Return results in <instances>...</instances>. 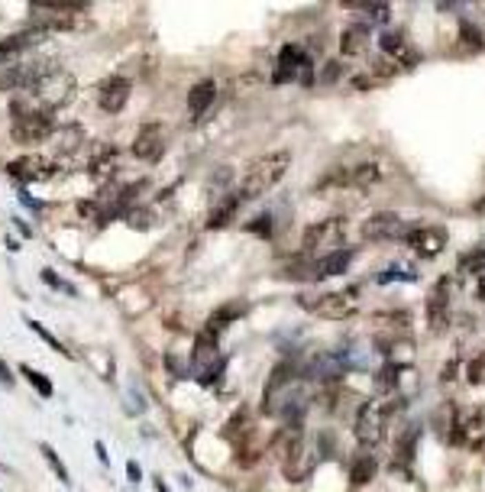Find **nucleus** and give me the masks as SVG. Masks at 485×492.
Returning a JSON list of instances; mask_svg holds the SVG:
<instances>
[{
    "instance_id": "obj_1",
    "label": "nucleus",
    "mask_w": 485,
    "mask_h": 492,
    "mask_svg": "<svg viewBox=\"0 0 485 492\" xmlns=\"http://www.w3.org/2000/svg\"><path fill=\"white\" fill-rule=\"evenodd\" d=\"M272 447H275V457L282 463V473H285L288 482H301L311 476V470H314V453L307 447L305 428H301V424H285V428L272 438Z\"/></svg>"
},
{
    "instance_id": "obj_28",
    "label": "nucleus",
    "mask_w": 485,
    "mask_h": 492,
    "mask_svg": "<svg viewBox=\"0 0 485 492\" xmlns=\"http://www.w3.org/2000/svg\"><path fill=\"white\" fill-rule=\"evenodd\" d=\"M223 369H227V356H217V360H214V363L207 366L204 373H198V382L200 385H214L223 376Z\"/></svg>"
},
{
    "instance_id": "obj_27",
    "label": "nucleus",
    "mask_w": 485,
    "mask_h": 492,
    "mask_svg": "<svg viewBox=\"0 0 485 492\" xmlns=\"http://www.w3.org/2000/svg\"><path fill=\"white\" fill-rule=\"evenodd\" d=\"M43 457H45V463H49V467H52V473L55 476H59V480L65 482V486H72V476H68V470H65V463H62V457H59V453H55L52 447H49V444H43Z\"/></svg>"
},
{
    "instance_id": "obj_6",
    "label": "nucleus",
    "mask_w": 485,
    "mask_h": 492,
    "mask_svg": "<svg viewBox=\"0 0 485 492\" xmlns=\"http://www.w3.org/2000/svg\"><path fill=\"white\" fill-rule=\"evenodd\" d=\"M275 85H288V81H301V85H311L314 81V68H311V55L301 49V45L288 43L278 49V68L272 75Z\"/></svg>"
},
{
    "instance_id": "obj_39",
    "label": "nucleus",
    "mask_w": 485,
    "mask_h": 492,
    "mask_svg": "<svg viewBox=\"0 0 485 492\" xmlns=\"http://www.w3.org/2000/svg\"><path fill=\"white\" fill-rule=\"evenodd\" d=\"M475 291H479V298H482V301H485V276H482V278H479V289H475Z\"/></svg>"
},
{
    "instance_id": "obj_9",
    "label": "nucleus",
    "mask_w": 485,
    "mask_h": 492,
    "mask_svg": "<svg viewBox=\"0 0 485 492\" xmlns=\"http://www.w3.org/2000/svg\"><path fill=\"white\" fill-rule=\"evenodd\" d=\"M379 49H382V59L395 68V72H408V68H414V65L421 62V55H417V49H414L411 43H408V36L398 30H389L379 36Z\"/></svg>"
},
{
    "instance_id": "obj_34",
    "label": "nucleus",
    "mask_w": 485,
    "mask_h": 492,
    "mask_svg": "<svg viewBox=\"0 0 485 492\" xmlns=\"http://www.w3.org/2000/svg\"><path fill=\"white\" fill-rule=\"evenodd\" d=\"M482 369H485V356L473 360V366H469V382H479V379H482Z\"/></svg>"
},
{
    "instance_id": "obj_25",
    "label": "nucleus",
    "mask_w": 485,
    "mask_h": 492,
    "mask_svg": "<svg viewBox=\"0 0 485 492\" xmlns=\"http://www.w3.org/2000/svg\"><path fill=\"white\" fill-rule=\"evenodd\" d=\"M20 373H23V379H26V382H30L43 398H52L55 385H52V379H49V376H43L39 369H32V366H26V363L20 366Z\"/></svg>"
},
{
    "instance_id": "obj_8",
    "label": "nucleus",
    "mask_w": 485,
    "mask_h": 492,
    "mask_svg": "<svg viewBox=\"0 0 485 492\" xmlns=\"http://www.w3.org/2000/svg\"><path fill=\"white\" fill-rule=\"evenodd\" d=\"M362 305V289L359 285H347L340 291H330V295H320L314 301V314L324 318V321H343V318H353Z\"/></svg>"
},
{
    "instance_id": "obj_7",
    "label": "nucleus",
    "mask_w": 485,
    "mask_h": 492,
    "mask_svg": "<svg viewBox=\"0 0 485 492\" xmlns=\"http://www.w3.org/2000/svg\"><path fill=\"white\" fill-rule=\"evenodd\" d=\"M295 373H298V366L291 363V360H282V363L272 369L269 382H265V392H262V411L265 415H282V411H285Z\"/></svg>"
},
{
    "instance_id": "obj_21",
    "label": "nucleus",
    "mask_w": 485,
    "mask_h": 492,
    "mask_svg": "<svg viewBox=\"0 0 485 492\" xmlns=\"http://www.w3.org/2000/svg\"><path fill=\"white\" fill-rule=\"evenodd\" d=\"M366 39H369V26H366V23H353L349 30L340 32V52L359 55L362 49H366Z\"/></svg>"
},
{
    "instance_id": "obj_13",
    "label": "nucleus",
    "mask_w": 485,
    "mask_h": 492,
    "mask_svg": "<svg viewBox=\"0 0 485 492\" xmlns=\"http://www.w3.org/2000/svg\"><path fill=\"white\" fill-rule=\"evenodd\" d=\"M130 91H133V81H130V78L110 75L104 85H101V91H97V107L104 110V114H120V110L127 107Z\"/></svg>"
},
{
    "instance_id": "obj_4",
    "label": "nucleus",
    "mask_w": 485,
    "mask_h": 492,
    "mask_svg": "<svg viewBox=\"0 0 485 492\" xmlns=\"http://www.w3.org/2000/svg\"><path fill=\"white\" fill-rule=\"evenodd\" d=\"M395 405H398V402H389L385 396H375L356 411V424H353V431H356V440L362 444V447H379L382 444Z\"/></svg>"
},
{
    "instance_id": "obj_22",
    "label": "nucleus",
    "mask_w": 485,
    "mask_h": 492,
    "mask_svg": "<svg viewBox=\"0 0 485 492\" xmlns=\"http://www.w3.org/2000/svg\"><path fill=\"white\" fill-rule=\"evenodd\" d=\"M236 207H240V198H223L211 214H207V230H223V227H230Z\"/></svg>"
},
{
    "instance_id": "obj_18",
    "label": "nucleus",
    "mask_w": 485,
    "mask_h": 492,
    "mask_svg": "<svg viewBox=\"0 0 485 492\" xmlns=\"http://www.w3.org/2000/svg\"><path fill=\"white\" fill-rule=\"evenodd\" d=\"M343 178H347V185H356V188H375V185L385 178V169H382L379 162H359V165H353V169H347L343 165Z\"/></svg>"
},
{
    "instance_id": "obj_38",
    "label": "nucleus",
    "mask_w": 485,
    "mask_h": 492,
    "mask_svg": "<svg viewBox=\"0 0 485 492\" xmlns=\"http://www.w3.org/2000/svg\"><path fill=\"white\" fill-rule=\"evenodd\" d=\"M94 453L104 460V467H107V450H104V444H94Z\"/></svg>"
},
{
    "instance_id": "obj_30",
    "label": "nucleus",
    "mask_w": 485,
    "mask_h": 492,
    "mask_svg": "<svg viewBox=\"0 0 485 492\" xmlns=\"http://www.w3.org/2000/svg\"><path fill=\"white\" fill-rule=\"evenodd\" d=\"M246 234H256V236H272V217L262 214L256 217V221H249L246 224Z\"/></svg>"
},
{
    "instance_id": "obj_23",
    "label": "nucleus",
    "mask_w": 485,
    "mask_h": 492,
    "mask_svg": "<svg viewBox=\"0 0 485 492\" xmlns=\"http://www.w3.org/2000/svg\"><path fill=\"white\" fill-rule=\"evenodd\" d=\"M414 450H417V428H408L395 440V463L398 467H408L414 460Z\"/></svg>"
},
{
    "instance_id": "obj_40",
    "label": "nucleus",
    "mask_w": 485,
    "mask_h": 492,
    "mask_svg": "<svg viewBox=\"0 0 485 492\" xmlns=\"http://www.w3.org/2000/svg\"><path fill=\"white\" fill-rule=\"evenodd\" d=\"M156 489H158V492H169V486H165L162 480H156Z\"/></svg>"
},
{
    "instance_id": "obj_31",
    "label": "nucleus",
    "mask_w": 485,
    "mask_h": 492,
    "mask_svg": "<svg viewBox=\"0 0 485 492\" xmlns=\"http://www.w3.org/2000/svg\"><path fill=\"white\" fill-rule=\"evenodd\" d=\"M460 36H463V43L475 45V49H482L485 39H482V32L475 30V23H463V30H460Z\"/></svg>"
},
{
    "instance_id": "obj_2",
    "label": "nucleus",
    "mask_w": 485,
    "mask_h": 492,
    "mask_svg": "<svg viewBox=\"0 0 485 492\" xmlns=\"http://www.w3.org/2000/svg\"><path fill=\"white\" fill-rule=\"evenodd\" d=\"M288 169H291V152L288 150L259 156V159L246 169V175H242L236 198H240V201H256V198H262L265 192H272L275 185L282 182V175H285Z\"/></svg>"
},
{
    "instance_id": "obj_33",
    "label": "nucleus",
    "mask_w": 485,
    "mask_h": 492,
    "mask_svg": "<svg viewBox=\"0 0 485 492\" xmlns=\"http://www.w3.org/2000/svg\"><path fill=\"white\" fill-rule=\"evenodd\" d=\"M43 278H45V282H49V285H52V289H59V291H68V295H72V289H68V285H65L62 278L55 276L52 269H43Z\"/></svg>"
},
{
    "instance_id": "obj_24",
    "label": "nucleus",
    "mask_w": 485,
    "mask_h": 492,
    "mask_svg": "<svg viewBox=\"0 0 485 492\" xmlns=\"http://www.w3.org/2000/svg\"><path fill=\"white\" fill-rule=\"evenodd\" d=\"M460 272H469V276H482L485 272V243L466 249L460 256Z\"/></svg>"
},
{
    "instance_id": "obj_29",
    "label": "nucleus",
    "mask_w": 485,
    "mask_h": 492,
    "mask_svg": "<svg viewBox=\"0 0 485 492\" xmlns=\"http://www.w3.org/2000/svg\"><path fill=\"white\" fill-rule=\"evenodd\" d=\"M30 327H32V331H36V334H39V337H43V343H49V347H52L55 353L68 356V350H65V343L59 340V337H52V334L45 331V327H43V324H39V321H30Z\"/></svg>"
},
{
    "instance_id": "obj_12",
    "label": "nucleus",
    "mask_w": 485,
    "mask_h": 492,
    "mask_svg": "<svg viewBox=\"0 0 485 492\" xmlns=\"http://www.w3.org/2000/svg\"><path fill=\"white\" fill-rule=\"evenodd\" d=\"M404 240H408V246H411L417 256L433 259V256H440L443 249H446L450 234H446L443 227H417V230H408Z\"/></svg>"
},
{
    "instance_id": "obj_5",
    "label": "nucleus",
    "mask_w": 485,
    "mask_h": 492,
    "mask_svg": "<svg viewBox=\"0 0 485 492\" xmlns=\"http://www.w3.org/2000/svg\"><path fill=\"white\" fill-rule=\"evenodd\" d=\"M343 236H347V221L343 217H327V221H317L305 230V240H301V249H305L307 256L311 253H333L340 249L343 243Z\"/></svg>"
},
{
    "instance_id": "obj_10",
    "label": "nucleus",
    "mask_w": 485,
    "mask_h": 492,
    "mask_svg": "<svg viewBox=\"0 0 485 492\" xmlns=\"http://www.w3.org/2000/svg\"><path fill=\"white\" fill-rule=\"evenodd\" d=\"M165 146H169L165 127H162V123H143L139 133L133 136L130 152H133L139 162H158L162 156H165Z\"/></svg>"
},
{
    "instance_id": "obj_19",
    "label": "nucleus",
    "mask_w": 485,
    "mask_h": 492,
    "mask_svg": "<svg viewBox=\"0 0 485 492\" xmlns=\"http://www.w3.org/2000/svg\"><path fill=\"white\" fill-rule=\"evenodd\" d=\"M353 263V249H333L327 253L324 259L314 263V278H333V276H343Z\"/></svg>"
},
{
    "instance_id": "obj_17",
    "label": "nucleus",
    "mask_w": 485,
    "mask_h": 492,
    "mask_svg": "<svg viewBox=\"0 0 485 492\" xmlns=\"http://www.w3.org/2000/svg\"><path fill=\"white\" fill-rule=\"evenodd\" d=\"M214 97H217V85H214V78H204V81H198V85H191V91H188V117L200 120L207 110H211Z\"/></svg>"
},
{
    "instance_id": "obj_37",
    "label": "nucleus",
    "mask_w": 485,
    "mask_h": 492,
    "mask_svg": "<svg viewBox=\"0 0 485 492\" xmlns=\"http://www.w3.org/2000/svg\"><path fill=\"white\" fill-rule=\"evenodd\" d=\"M127 476H130V482H139V480H143V473H139L136 463H127Z\"/></svg>"
},
{
    "instance_id": "obj_14",
    "label": "nucleus",
    "mask_w": 485,
    "mask_h": 492,
    "mask_svg": "<svg viewBox=\"0 0 485 492\" xmlns=\"http://www.w3.org/2000/svg\"><path fill=\"white\" fill-rule=\"evenodd\" d=\"M359 234H362V240H391V236L404 234V224H401V217L395 211H379L369 221H362Z\"/></svg>"
},
{
    "instance_id": "obj_16",
    "label": "nucleus",
    "mask_w": 485,
    "mask_h": 492,
    "mask_svg": "<svg viewBox=\"0 0 485 492\" xmlns=\"http://www.w3.org/2000/svg\"><path fill=\"white\" fill-rule=\"evenodd\" d=\"M45 36H49V30H43V26H30V30L17 32V36L0 43V59H13V55H20V52H30L32 45L43 43Z\"/></svg>"
},
{
    "instance_id": "obj_3",
    "label": "nucleus",
    "mask_w": 485,
    "mask_h": 492,
    "mask_svg": "<svg viewBox=\"0 0 485 492\" xmlns=\"http://www.w3.org/2000/svg\"><path fill=\"white\" fill-rule=\"evenodd\" d=\"M13 139L20 146H36L55 136V120L52 110L43 104H30V101H13Z\"/></svg>"
},
{
    "instance_id": "obj_26",
    "label": "nucleus",
    "mask_w": 485,
    "mask_h": 492,
    "mask_svg": "<svg viewBox=\"0 0 485 492\" xmlns=\"http://www.w3.org/2000/svg\"><path fill=\"white\" fill-rule=\"evenodd\" d=\"M349 476H353V482H356V486L369 482L372 476H375V460H372L369 453L356 457V460H353V470H349Z\"/></svg>"
},
{
    "instance_id": "obj_20",
    "label": "nucleus",
    "mask_w": 485,
    "mask_h": 492,
    "mask_svg": "<svg viewBox=\"0 0 485 492\" xmlns=\"http://www.w3.org/2000/svg\"><path fill=\"white\" fill-rule=\"evenodd\" d=\"M240 314H242L240 305H220V308H217V311L211 314V318H207V324H204V334H207V337H217V340H220V334L227 331V327H230V324L236 321Z\"/></svg>"
},
{
    "instance_id": "obj_36",
    "label": "nucleus",
    "mask_w": 485,
    "mask_h": 492,
    "mask_svg": "<svg viewBox=\"0 0 485 492\" xmlns=\"http://www.w3.org/2000/svg\"><path fill=\"white\" fill-rule=\"evenodd\" d=\"M0 382H3V389H13V373L7 369V363L0 360Z\"/></svg>"
},
{
    "instance_id": "obj_35",
    "label": "nucleus",
    "mask_w": 485,
    "mask_h": 492,
    "mask_svg": "<svg viewBox=\"0 0 485 492\" xmlns=\"http://www.w3.org/2000/svg\"><path fill=\"white\" fill-rule=\"evenodd\" d=\"M340 75H343V68H340L337 62H327V65H324V81H337Z\"/></svg>"
},
{
    "instance_id": "obj_11",
    "label": "nucleus",
    "mask_w": 485,
    "mask_h": 492,
    "mask_svg": "<svg viewBox=\"0 0 485 492\" xmlns=\"http://www.w3.org/2000/svg\"><path fill=\"white\" fill-rule=\"evenodd\" d=\"M7 172H10L17 182H45L52 178L59 172V162L55 159H45V156H20V159L7 162Z\"/></svg>"
},
{
    "instance_id": "obj_15",
    "label": "nucleus",
    "mask_w": 485,
    "mask_h": 492,
    "mask_svg": "<svg viewBox=\"0 0 485 492\" xmlns=\"http://www.w3.org/2000/svg\"><path fill=\"white\" fill-rule=\"evenodd\" d=\"M450 282L446 278H440L437 285L431 289V295H427V321H431V331H443L446 327V318H450V289H446Z\"/></svg>"
},
{
    "instance_id": "obj_32",
    "label": "nucleus",
    "mask_w": 485,
    "mask_h": 492,
    "mask_svg": "<svg viewBox=\"0 0 485 492\" xmlns=\"http://www.w3.org/2000/svg\"><path fill=\"white\" fill-rule=\"evenodd\" d=\"M414 272H401V269H391V272H382V276H375V282L379 285H389V282H411Z\"/></svg>"
}]
</instances>
